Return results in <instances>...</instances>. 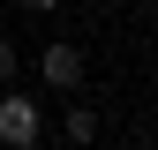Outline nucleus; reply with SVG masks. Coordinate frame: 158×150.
Segmentation results:
<instances>
[{
  "instance_id": "1",
  "label": "nucleus",
  "mask_w": 158,
  "mask_h": 150,
  "mask_svg": "<svg viewBox=\"0 0 158 150\" xmlns=\"http://www.w3.org/2000/svg\"><path fill=\"white\" fill-rule=\"evenodd\" d=\"M38 135H45V120H38V98L8 90V98H0V143H8V150H38Z\"/></svg>"
},
{
  "instance_id": "2",
  "label": "nucleus",
  "mask_w": 158,
  "mask_h": 150,
  "mask_svg": "<svg viewBox=\"0 0 158 150\" xmlns=\"http://www.w3.org/2000/svg\"><path fill=\"white\" fill-rule=\"evenodd\" d=\"M38 75H45L53 90H75V83H83V53H75V45H45V53H38Z\"/></svg>"
},
{
  "instance_id": "3",
  "label": "nucleus",
  "mask_w": 158,
  "mask_h": 150,
  "mask_svg": "<svg viewBox=\"0 0 158 150\" xmlns=\"http://www.w3.org/2000/svg\"><path fill=\"white\" fill-rule=\"evenodd\" d=\"M60 143H68V150H83V143H98V112H90V105H75L68 120H60Z\"/></svg>"
},
{
  "instance_id": "4",
  "label": "nucleus",
  "mask_w": 158,
  "mask_h": 150,
  "mask_svg": "<svg viewBox=\"0 0 158 150\" xmlns=\"http://www.w3.org/2000/svg\"><path fill=\"white\" fill-rule=\"evenodd\" d=\"M8 75H15V45L0 38V83H8Z\"/></svg>"
},
{
  "instance_id": "5",
  "label": "nucleus",
  "mask_w": 158,
  "mask_h": 150,
  "mask_svg": "<svg viewBox=\"0 0 158 150\" xmlns=\"http://www.w3.org/2000/svg\"><path fill=\"white\" fill-rule=\"evenodd\" d=\"M23 8H30V15H53V8H60V0H23Z\"/></svg>"
}]
</instances>
